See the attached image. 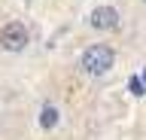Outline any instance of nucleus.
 I'll return each instance as SVG.
<instances>
[{
    "label": "nucleus",
    "instance_id": "obj_4",
    "mask_svg": "<svg viewBox=\"0 0 146 140\" xmlns=\"http://www.w3.org/2000/svg\"><path fill=\"white\" fill-rule=\"evenodd\" d=\"M40 125L43 128H55L58 125V110H55L52 104H46L43 110H40Z\"/></svg>",
    "mask_w": 146,
    "mask_h": 140
},
{
    "label": "nucleus",
    "instance_id": "obj_1",
    "mask_svg": "<svg viewBox=\"0 0 146 140\" xmlns=\"http://www.w3.org/2000/svg\"><path fill=\"white\" fill-rule=\"evenodd\" d=\"M113 64H116V52H113L107 43L88 46L85 52H82V58H79V67L85 70V73H91V76H104Z\"/></svg>",
    "mask_w": 146,
    "mask_h": 140
},
{
    "label": "nucleus",
    "instance_id": "obj_2",
    "mask_svg": "<svg viewBox=\"0 0 146 140\" xmlns=\"http://www.w3.org/2000/svg\"><path fill=\"white\" fill-rule=\"evenodd\" d=\"M0 46L6 49V52H21L27 46V28L21 21H9L0 28Z\"/></svg>",
    "mask_w": 146,
    "mask_h": 140
},
{
    "label": "nucleus",
    "instance_id": "obj_3",
    "mask_svg": "<svg viewBox=\"0 0 146 140\" xmlns=\"http://www.w3.org/2000/svg\"><path fill=\"white\" fill-rule=\"evenodd\" d=\"M88 25L94 31H113L119 25V12L113 9V6H98V9L88 15Z\"/></svg>",
    "mask_w": 146,
    "mask_h": 140
},
{
    "label": "nucleus",
    "instance_id": "obj_5",
    "mask_svg": "<svg viewBox=\"0 0 146 140\" xmlns=\"http://www.w3.org/2000/svg\"><path fill=\"white\" fill-rule=\"evenodd\" d=\"M128 88H131L134 98H143V94H146V82L140 79V76H131V79H128Z\"/></svg>",
    "mask_w": 146,
    "mask_h": 140
},
{
    "label": "nucleus",
    "instance_id": "obj_6",
    "mask_svg": "<svg viewBox=\"0 0 146 140\" xmlns=\"http://www.w3.org/2000/svg\"><path fill=\"white\" fill-rule=\"evenodd\" d=\"M143 82H146V70H143Z\"/></svg>",
    "mask_w": 146,
    "mask_h": 140
}]
</instances>
